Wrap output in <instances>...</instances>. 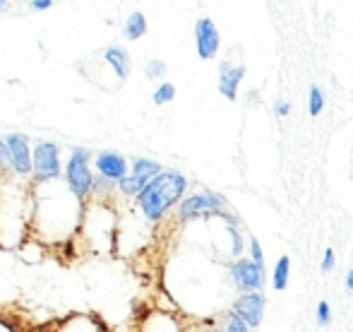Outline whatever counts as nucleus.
Here are the masks:
<instances>
[{
    "mask_svg": "<svg viewBox=\"0 0 353 332\" xmlns=\"http://www.w3.org/2000/svg\"><path fill=\"white\" fill-rule=\"evenodd\" d=\"M188 186H190V181L185 173L176 171V168H163L137 195V207H140L144 219L161 222L185 197Z\"/></svg>",
    "mask_w": 353,
    "mask_h": 332,
    "instance_id": "f257e3e1",
    "label": "nucleus"
},
{
    "mask_svg": "<svg viewBox=\"0 0 353 332\" xmlns=\"http://www.w3.org/2000/svg\"><path fill=\"white\" fill-rule=\"evenodd\" d=\"M200 217H223L228 222V226H238L241 219L231 212H226V197L221 193L214 191H200L192 195L183 197L178 202V219L181 222H192Z\"/></svg>",
    "mask_w": 353,
    "mask_h": 332,
    "instance_id": "f03ea898",
    "label": "nucleus"
},
{
    "mask_svg": "<svg viewBox=\"0 0 353 332\" xmlns=\"http://www.w3.org/2000/svg\"><path fill=\"white\" fill-rule=\"evenodd\" d=\"M94 176L97 173L92 171V150H87V147H72L70 159L63 166V178H65V186L74 195V200H87L92 195Z\"/></svg>",
    "mask_w": 353,
    "mask_h": 332,
    "instance_id": "7ed1b4c3",
    "label": "nucleus"
},
{
    "mask_svg": "<svg viewBox=\"0 0 353 332\" xmlns=\"http://www.w3.org/2000/svg\"><path fill=\"white\" fill-rule=\"evenodd\" d=\"M63 173L61 164V145L51 140H41L32 147V178L34 183H51L58 181Z\"/></svg>",
    "mask_w": 353,
    "mask_h": 332,
    "instance_id": "20e7f679",
    "label": "nucleus"
},
{
    "mask_svg": "<svg viewBox=\"0 0 353 332\" xmlns=\"http://www.w3.org/2000/svg\"><path fill=\"white\" fill-rule=\"evenodd\" d=\"M228 275H231L233 286H236L241 294L265 289V267L252 262L250 257H241V260L233 262Z\"/></svg>",
    "mask_w": 353,
    "mask_h": 332,
    "instance_id": "39448f33",
    "label": "nucleus"
},
{
    "mask_svg": "<svg viewBox=\"0 0 353 332\" xmlns=\"http://www.w3.org/2000/svg\"><path fill=\"white\" fill-rule=\"evenodd\" d=\"M5 145H8L10 168H12L14 176H32V145H29V137L24 133H10V135H5Z\"/></svg>",
    "mask_w": 353,
    "mask_h": 332,
    "instance_id": "423d86ee",
    "label": "nucleus"
},
{
    "mask_svg": "<svg viewBox=\"0 0 353 332\" xmlns=\"http://www.w3.org/2000/svg\"><path fill=\"white\" fill-rule=\"evenodd\" d=\"M265 306H267L265 291H248V294L238 296V299L233 301V311L245 320V325L250 330H255L262 325V318H265Z\"/></svg>",
    "mask_w": 353,
    "mask_h": 332,
    "instance_id": "0eeeda50",
    "label": "nucleus"
},
{
    "mask_svg": "<svg viewBox=\"0 0 353 332\" xmlns=\"http://www.w3.org/2000/svg\"><path fill=\"white\" fill-rule=\"evenodd\" d=\"M195 43H197V56L202 61H212L216 58L219 48H221V34H219L216 24L210 17H200L195 22Z\"/></svg>",
    "mask_w": 353,
    "mask_h": 332,
    "instance_id": "6e6552de",
    "label": "nucleus"
},
{
    "mask_svg": "<svg viewBox=\"0 0 353 332\" xmlns=\"http://www.w3.org/2000/svg\"><path fill=\"white\" fill-rule=\"evenodd\" d=\"M94 168H97L99 176L108 178L111 183H118L121 178H125L130 173V164L128 159L116 150H101L94 157Z\"/></svg>",
    "mask_w": 353,
    "mask_h": 332,
    "instance_id": "1a4fd4ad",
    "label": "nucleus"
},
{
    "mask_svg": "<svg viewBox=\"0 0 353 332\" xmlns=\"http://www.w3.org/2000/svg\"><path fill=\"white\" fill-rule=\"evenodd\" d=\"M243 77H245V66L233 68L231 63H221V70H219V92H221L228 101H236L238 87H241Z\"/></svg>",
    "mask_w": 353,
    "mask_h": 332,
    "instance_id": "9d476101",
    "label": "nucleus"
},
{
    "mask_svg": "<svg viewBox=\"0 0 353 332\" xmlns=\"http://www.w3.org/2000/svg\"><path fill=\"white\" fill-rule=\"evenodd\" d=\"M103 61L113 68L118 80H125V77L130 75V70H132L130 53H128L123 46H118V43H113V46H108L106 51H103Z\"/></svg>",
    "mask_w": 353,
    "mask_h": 332,
    "instance_id": "9b49d317",
    "label": "nucleus"
},
{
    "mask_svg": "<svg viewBox=\"0 0 353 332\" xmlns=\"http://www.w3.org/2000/svg\"><path fill=\"white\" fill-rule=\"evenodd\" d=\"M147 17H144V12L140 10H135V12L128 14L125 24H123V37L128 39V41H137V39H142L144 34H147Z\"/></svg>",
    "mask_w": 353,
    "mask_h": 332,
    "instance_id": "f8f14e48",
    "label": "nucleus"
},
{
    "mask_svg": "<svg viewBox=\"0 0 353 332\" xmlns=\"http://www.w3.org/2000/svg\"><path fill=\"white\" fill-rule=\"evenodd\" d=\"M161 171H163V166L159 164V162H154V159H147V157L132 159V164H130V173L135 178H140L142 183H149L154 176H159Z\"/></svg>",
    "mask_w": 353,
    "mask_h": 332,
    "instance_id": "ddd939ff",
    "label": "nucleus"
},
{
    "mask_svg": "<svg viewBox=\"0 0 353 332\" xmlns=\"http://www.w3.org/2000/svg\"><path fill=\"white\" fill-rule=\"evenodd\" d=\"M288 272H291V257L288 255H281L279 262H276L274 267V280H272V284H274L276 291H283L288 286Z\"/></svg>",
    "mask_w": 353,
    "mask_h": 332,
    "instance_id": "4468645a",
    "label": "nucleus"
},
{
    "mask_svg": "<svg viewBox=\"0 0 353 332\" xmlns=\"http://www.w3.org/2000/svg\"><path fill=\"white\" fill-rule=\"evenodd\" d=\"M144 186H147V183H142L140 178H135L132 173H128L125 178H121V181L116 183V191L121 193L123 197H137Z\"/></svg>",
    "mask_w": 353,
    "mask_h": 332,
    "instance_id": "2eb2a0df",
    "label": "nucleus"
},
{
    "mask_svg": "<svg viewBox=\"0 0 353 332\" xmlns=\"http://www.w3.org/2000/svg\"><path fill=\"white\" fill-rule=\"evenodd\" d=\"M173 99H176V84H171V82H161L157 89H154V94H152V101L157 104V106L171 104Z\"/></svg>",
    "mask_w": 353,
    "mask_h": 332,
    "instance_id": "dca6fc26",
    "label": "nucleus"
},
{
    "mask_svg": "<svg viewBox=\"0 0 353 332\" xmlns=\"http://www.w3.org/2000/svg\"><path fill=\"white\" fill-rule=\"evenodd\" d=\"M221 325H223L221 332H250V328L245 325V320H243L236 311H228V313L221 318Z\"/></svg>",
    "mask_w": 353,
    "mask_h": 332,
    "instance_id": "f3484780",
    "label": "nucleus"
},
{
    "mask_svg": "<svg viewBox=\"0 0 353 332\" xmlns=\"http://www.w3.org/2000/svg\"><path fill=\"white\" fill-rule=\"evenodd\" d=\"M325 108V94H322V89L317 87V84H312L310 87V99H307V111H310V116H320V111Z\"/></svg>",
    "mask_w": 353,
    "mask_h": 332,
    "instance_id": "a211bd4d",
    "label": "nucleus"
},
{
    "mask_svg": "<svg viewBox=\"0 0 353 332\" xmlns=\"http://www.w3.org/2000/svg\"><path fill=\"white\" fill-rule=\"evenodd\" d=\"M116 191V183H111L108 178H103V176H94V188H92V193H97L99 197H108L111 193Z\"/></svg>",
    "mask_w": 353,
    "mask_h": 332,
    "instance_id": "6ab92c4d",
    "label": "nucleus"
},
{
    "mask_svg": "<svg viewBox=\"0 0 353 332\" xmlns=\"http://www.w3.org/2000/svg\"><path fill=\"white\" fill-rule=\"evenodd\" d=\"M166 70H168V66L163 61H149L147 66H144V75L149 77V80H159V77H163L166 75Z\"/></svg>",
    "mask_w": 353,
    "mask_h": 332,
    "instance_id": "aec40b11",
    "label": "nucleus"
},
{
    "mask_svg": "<svg viewBox=\"0 0 353 332\" xmlns=\"http://www.w3.org/2000/svg\"><path fill=\"white\" fill-rule=\"evenodd\" d=\"M330 323H332L330 304H327V301H320V304H317V325H320V328H327Z\"/></svg>",
    "mask_w": 353,
    "mask_h": 332,
    "instance_id": "412c9836",
    "label": "nucleus"
},
{
    "mask_svg": "<svg viewBox=\"0 0 353 332\" xmlns=\"http://www.w3.org/2000/svg\"><path fill=\"white\" fill-rule=\"evenodd\" d=\"M250 260L265 267V253H262V246L257 239H250Z\"/></svg>",
    "mask_w": 353,
    "mask_h": 332,
    "instance_id": "4be33fe9",
    "label": "nucleus"
},
{
    "mask_svg": "<svg viewBox=\"0 0 353 332\" xmlns=\"http://www.w3.org/2000/svg\"><path fill=\"white\" fill-rule=\"evenodd\" d=\"M10 168V155H8V145H5V137H0V173Z\"/></svg>",
    "mask_w": 353,
    "mask_h": 332,
    "instance_id": "5701e85b",
    "label": "nucleus"
},
{
    "mask_svg": "<svg viewBox=\"0 0 353 332\" xmlns=\"http://www.w3.org/2000/svg\"><path fill=\"white\" fill-rule=\"evenodd\" d=\"M334 262H336L334 251H332V248H327V251H325V257H322V272H325V275H327V272H332V270H334Z\"/></svg>",
    "mask_w": 353,
    "mask_h": 332,
    "instance_id": "b1692460",
    "label": "nucleus"
},
{
    "mask_svg": "<svg viewBox=\"0 0 353 332\" xmlns=\"http://www.w3.org/2000/svg\"><path fill=\"white\" fill-rule=\"evenodd\" d=\"M228 231H231V236H233V255H241V251H243L241 231H238V226H228Z\"/></svg>",
    "mask_w": 353,
    "mask_h": 332,
    "instance_id": "393cba45",
    "label": "nucleus"
},
{
    "mask_svg": "<svg viewBox=\"0 0 353 332\" xmlns=\"http://www.w3.org/2000/svg\"><path fill=\"white\" fill-rule=\"evenodd\" d=\"M29 8L37 10V12H41V10L53 8V0H32V3H29Z\"/></svg>",
    "mask_w": 353,
    "mask_h": 332,
    "instance_id": "a878e982",
    "label": "nucleus"
},
{
    "mask_svg": "<svg viewBox=\"0 0 353 332\" xmlns=\"http://www.w3.org/2000/svg\"><path fill=\"white\" fill-rule=\"evenodd\" d=\"M274 113L276 116H288V113H291V106H288L286 101H276V106H274Z\"/></svg>",
    "mask_w": 353,
    "mask_h": 332,
    "instance_id": "bb28decb",
    "label": "nucleus"
},
{
    "mask_svg": "<svg viewBox=\"0 0 353 332\" xmlns=\"http://www.w3.org/2000/svg\"><path fill=\"white\" fill-rule=\"evenodd\" d=\"M346 291L353 294V267H351L349 272H346Z\"/></svg>",
    "mask_w": 353,
    "mask_h": 332,
    "instance_id": "cd10ccee",
    "label": "nucleus"
},
{
    "mask_svg": "<svg viewBox=\"0 0 353 332\" xmlns=\"http://www.w3.org/2000/svg\"><path fill=\"white\" fill-rule=\"evenodd\" d=\"M5 5H8V0H0V10H3V8H5Z\"/></svg>",
    "mask_w": 353,
    "mask_h": 332,
    "instance_id": "c85d7f7f",
    "label": "nucleus"
},
{
    "mask_svg": "<svg viewBox=\"0 0 353 332\" xmlns=\"http://www.w3.org/2000/svg\"><path fill=\"white\" fill-rule=\"evenodd\" d=\"M205 332H221V330H205Z\"/></svg>",
    "mask_w": 353,
    "mask_h": 332,
    "instance_id": "c756f323",
    "label": "nucleus"
},
{
    "mask_svg": "<svg viewBox=\"0 0 353 332\" xmlns=\"http://www.w3.org/2000/svg\"><path fill=\"white\" fill-rule=\"evenodd\" d=\"M351 332H353V330H351Z\"/></svg>",
    "mask_w": 353,
    "mask_h": 332,
    "instance_id": "7c9ffc66",
    "label": "nucleus"
}]
</instances>
